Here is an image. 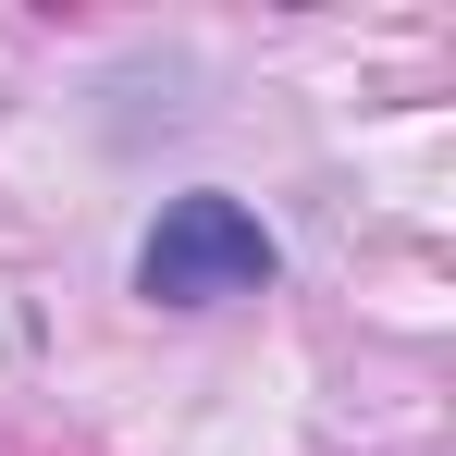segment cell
<instances>
[{"instance_id":"6da1fadb","label":"cell","mask_w":456,"mask_h":456,"mask_svg":"<svg viewBox=\"0 0 456 456\" xmlns=\"http://www.w3.org/2000/svg\"><path fill=\"white\" fill-rule=\"evenodd\" d=\"M272 272H284L272 223H259L247 198H223V185L160 198V223L136 234V297L149 308H234V297H259Z\"/></svg>"}]
</instances>
